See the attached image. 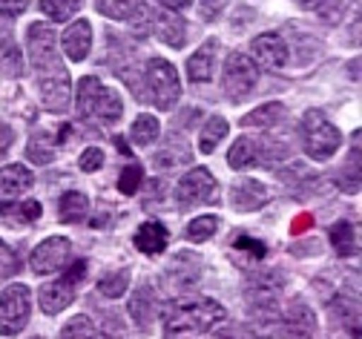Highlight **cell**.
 <instances>
[{
    "label": "cell",
    "mask_w": 362,
    "mask_h": 339,
    "mask_svg": "<svg viewBox=\"0 0 362 339\" xmlns=\"http://www.w3.org/2000/svg\"><path fill=\"white\" fill-rule=\"evenodd\" d=\"M302 147L310 159L328 161L342 147V132L320 110H308L302 118Z\"/></svg>",
    "instance_id": "277c9868"
},
{
    "label": "cell",
    "mask_w": 362,
    "mask_h": 339,
    "mask_svg": "<svg viewBox=\"0 0 362 339\" xmlns=\"http://www.w3.org/2000/svg\"><path fill=\"white\" fill-rule=\"evenodd\" d=\"M259 150H262V147H259L256 138L242 135V138L233 141V147H230V153H228V164H230L233 170H247L250 164L259 161Z\"/></svg>",
    "instance_id": "484cf974"
},
{
    "label": "cell",
    "mask_w": 362,
    "mask_h": 339,
    "mask_svg": "<svg viewBox=\"0 0 362 339\" xmlns=\"http://www.w3.org/2000/svg\"><path fill=\"white\" fill-rule=\"evenodd\" d=\"M69 124L64 127H43L37 132H32L29 144H26V159L32 164H52L58 159V150H61V144L69 138Z\"/></svg>",
    "instance_id": "30bf717a"
},
{
    "label": "cell",
    "mask_w": 362,
    "mask_h": 339,
    "mask_svg": "<svg viewBox=\"0 0 362 339\" xmlns=\"http://www.w3.org/2000/svg\"><path fill=\"white\" fill-rule=\"evenodd\" d=\"M216 339H242L239 333H233V331H224V333H218Z\"/></svg>",
    "instance_id": "c3c4849f"
},
{
    "label": "cell",
    "mask_w": 362,
    "mask_h": 339,
    "mask_svg": "<svg viewBox=\"0 0 362 339\" xmlns=\"http://www.w3.org/2000/svg\"><path fill=\"white\" fill-rule=\"evenodd\" d=\"M158 132H161V127H158V118H153V115H139L129 127V138L139 144V147L153 144L158 138Z\"/></svg>",
    "instance_id": "4dcf8cb0"
},
{
    "label": "cell",
    "mask_w": 362,
    "mask_h": 339,
    "mask_svg": "<svg viewBox=\"0 0 362 339\" xmlns=\"http://www.w3.org/2000/svg\"><path fill=\"white\" fill-rule=\"evenodd\" d=\"M132 241H135V248H139L141 253L156 256V253H161L167 248L170 233H167V227L161 222H144L139 230H135V239Z\"/></svg>",
    "instance_id": "ac0fdd59"
},
{
    "label": "cell",
    "mask_w": 362,
    "mask_h": 339,
    "mask_svg": "<svg viewBox=\"0 0 362 339\" xmlns=\"http://www.w3.org/2000/svg\"><path fill=\"white\" fill-rule=\"evenodd\" d=\"M359 135H354V147H351V156H348V167L339 170V187L345 193H356L359 190Z\"/></svg>",
    "instance_id": "1f68e13d"
},
{
    "label": "cell",
    "mask_w": 362,
    "mask_h": 339,
    "mask_svg": "<svg viewBox=\"0 0 362 339\" xmlns=\"http://www.w3.org/2000/svg\"><path fill=\"white\" fill-rule=\"evenodd\" d=\"M129 314H132V319L139 322L141 328H150V322L156 319L158 305H156V290L150 287V282H144L139 290H135V297L129 302Z\"/></svg>",
    "instance_id": "ffe728a7"
},
{
    "label": "cell",
    "mask_w": 362,
    "mask_h": 339,
    "mask_svg": "<svg viewBox=\"0 0 362 339\" xmlns=\"http://www.w3.org/2000/svg\"><path fill=\"white\" fill-rule=\"evenodd\" d=\"M282 336L285 339H313L316 336V314L305 299H293L282 314Z\"/></svg>",
    "instance_id": "7c38bea8"
},
{
    "label": "cell",
    "mask_w": 362,
    "mask_h": 339,
    "mask_svg": "<svg viewBox=\"0 0 362 339\" xmlns=\"http://www.w3.org/2000/svg\"><path fill=\"white\" fill-rule=\"evenodd\" d=\"M69 253H72V241H69V239H64V236H49L47 241H40V245L32 251L29 265H32V270H35L37 276L55 273V270L66 268Z\"/></svg>",
    "instance_id": "8fae6325"
},
{
    "label": "cell",
    "mask_w": 362,
    "mask_h": 339,
    "mask_svg": "<svg viewBox=\"0 0 362 339\" xmlns=\"http://www.w3.org/2000/svg\"><path fill=\"white\" fill-rule=\"evenodd\" d=\"M216 52H218V40H207L202 50H196L193 58L187 61V78L190 81H210L213 64H216Z\"/></svg>",
    "instance_id": "7402d4cb"
},
{
    "label": "cell",
    "mask_w": 362,
    "mask_h": 339,
    "mask_svg": "<svg viewBox=\"0 0 362 339\" xmlns=\"http://www.w3.org/2000/svg\"><path fill=\"white\" fill-rule=\"evenodd\" d=\"M221 81H224V92H228V98L230 101H242L256 89L259 69L245 52H230L228 61H224V78Z\"/></svg>",
    "instance_id": "9c48e42d"
},
{
    "label": "cell",
    "mask_w": 362,
    "mask_h": 339,
    "mask_svg": "<svg viewBox=\"0 0 362 339\" xmlns=\"http://www.w3.org/2000/svg\"><path fill=\"white\" fill-rule=\"evenodd\" d=\"M78 113L83 121L95 124V127H107L115 124L124 113V104L118 98V92H112L110 86H104L98 78H81L78 81Z\"/></svg>",
    "instance_id": "3957f363"
},
{
    "label": "cell",
    "mask_w": 362,
    "mask_h": 339,
    "mask_svg": "<svg viewBox=\"0 0 362 339\" xmlns=\"http://www.w3.org/2000/svg\"><path fill=\"white\" fill-rule=\"evenodd\" d=\"M95 6L101 15L112 21H147L150 12L144 6V0H95Z\"/></svg>",
    "instance_id": "2e32d148"
},
{
    "label": "cell",
    "mask_w": 362,
    "mask_h": 339,
    "mask_svg": "<svg viewBox=\"0 0 362 339\" xmlns=\"http://www.w3.org/2000/svg\"><path fill=\"white\" fill-rule=\"evenodd\" d=\"M43 213V207L32 199L26 202H9V205H0V219L12 227H23V224H32L37 222V216Z\"/></svg>",
    "instance_id": "603a6c76"
},
{
    "label": "cell",
    "mask_w": 362,
    "mask_h": 339,
    "mask_svg": "<svg viewBox=\"0 0 362 339\" xmlns=\"http://www.w3.org/2000/svg\"><path fill=\"white\" fill-rule=\"evenodd\" d=\"M78 167H81L83 173H95V170H101V167H104V153H101L98 147H89V150H83V153H81Z\"/></svg>",
    "instance_id": "60d3db41"
},
{
    "label": "cell",
    "mask_w": 362,
    "mask_h": 339,
    "mask_svg": "<svg viewBox=\"0 0 362 339\" xmlns=\"http://www.w3.org/2000/svg\"><path fill=\"white\" fill-rule=\"evenodd\" d=\"M32 184H35V178H32V173L26 167H21V164L0 167V205L18 202Z\"/></svg>",
    "instance_id": "5bb4252c"
},
{
    "label": "cell",
    "mask_w": 362,
    "mask_h": 339,
    "mask_svg": "<svg viewBox=\"0 0 362 339\" xmlns=\"http://www.w3.org/2000/svg\"><path fill=\"white\" fill-rule=\"evenodd\" d=\"M305 227H310V216H308V213H305V216H299V219L293 222V227H291V230H293V233H302Z\"/></svg>",
    "instance_id": "7dc6e473"
},
{
    "label": "cell",
    "mask_w": 362,
    "mask_h": 339,
    "mask_svg": "<svg viewBox=\"0 0 362 339\" xmlns=\"http://www.w3.org/2000/svg\"><path fill=\"white\" fill-rule=\"evenodd\" d=\"M331 245H334V251L339 256H354L356 245H359V241H356V227L351 222H337L331 227Z\"/></svg>",
    "instance_id": "f546056e"
},
{
    "label": "cell",
    "mask_w": 362,
    "mask_h": 339,
    "mask_svg": "<svg viewBox=\"0 0 362 339\" xmlns=\"http://www.w3.org/2000/svg\"><path fill=\"white\" fill-rule=\"evenodd\" d=\"M224 319V308L213 299H185V302H173L164 314V331L170 336L175 333H204L213 325Z\"/></svg>",
    "instance_id": "7a4b0ae2"
},
{
    "label": "cell",
    "mask_w": 362,
    "mask_h": 339,
    "mask_svg": "<svg viewBox=\"0 0 362 339\" xmlns=\"http://www.w3.org/2000/svg\"><path fill=\"white\" fill-rule=\"evenodd\" d=\"M89 213V199L83 196V193H64L61 196V205H58V216L61 222H69V224H78L83 222Z\"/></svg>",
    "instance_id": "83f0119b"
},
{
    "label": "cell",
    "mask_w": 362,
    "mask_h": 339,
    "mask_svg": "<svg viewBox=\"0 0 362 339\" xmlns=\"http://www.w3.org/2000/svg\"><path fill=\"white\" fill-rule=\"evenodd\" d=\"M61 43H64V52L69 55V61H83L89 55V46H93V29H89L86 21H75L64 32Z\"/></svg>",
    "instance_id": "e0dca14e"
},
{
    "label": "cell",
    "mask_w": 362,
    "mask_h": 339,
    "mask_svg": "<svg viewBox=\"0 0 362 339\" xmlns=\"http://www.w3.org/2000/svg\"><path fill=\"white\" fill-rule=\"evenodd\" d=\"M233 248H236V251H245V253H250L253 259H262V256L267 253V248L262 245V241H259V239H250V236H239Z\"/></svg>",
    "instance_id": "b9f144b4"
},
{
    "label": "cell",
    "mask_w": 362,
    "mask_h": 339,
    "mask_svg": "<svg viewBox=\"0 0 362 339\" xmlns=\"http://www.w3.org/2000/svg\"><path fill=\"white\" fill-rule=\"evenodd\" d=\"M144 84H147V92H150V101L158 110H173L175 107L178 95H181V84H178V72L173 69V64H167L164 58L147 61Z\"/></svg>",
    "instance_id": "5b68a950"
},
{
    "label": "cell",
    "mask_w": 362,
    "mask_h": 339,
    "mask_svg": "<svg viewBox=\"0 0 362 339\" xmlns=\"http://www.w3.org/2000/svg\"><path fill=\"white\" fill-rule=\"evenodd\" d=\"M32 339H40V336H32Z\"/></svg>",
    "instance_id": "681fc988"
},
{
    "label": "cell",
    "mask_w": 362,
    "mask_h": 339,
    "mask_svg": "<svg viewBox=\"0 0 362 339\" xmlns=\"http://www.w3.org/2000/svg\"><path fill=\"white\" fill-rule=\"evenodd\" d=\"M228 135V121H224L221 115H213L207 118L204 130H202V138H199V150L202 153H213L216 150V144Z\"/></svg>",
    "instance_id": "d6a6232c"
},
{
    "label": "cell",
    "mask_w": 362,
    "mask_h": 339,
    "mask_svg": "<svg viewBox=\"0 0 362 339\" xmlns=\"http://www.w3.org/2000/svg\"><path fill=\"white\" fill-rule=\"evenodd\" d=\"M156 32L167 46H173V50H181V46L187 43V23L181 15H161L156 21Z\"/></svg>",
    "instance_id": "d4e9b609"
},
{
    "label": "cell",
    "mask_w": 362,
    "mask_h": 339,
    "mask_svg": "<svg viewBox=\"0 0 362 339\" xmlns=\"http://www.w3.org/2000/svg\"><path fill=\"white\" fill-rule=\"evenodd\" d=\"M129 287V270L127 268H118L115 273H107L101 282H98V290L110 299H118L124 297V290Z\"/></svg>",
    "instance_id": "8d00e7d4"
},
{
    "label": "cell",
    "mask_w": 362,
    "mask_h": 339,
    "mask_svg": "<svg viewBox=\"0 0 362 339\" xmlns=\"http://www.w3.org/2000/svg\"><path fill=\"white\" fill-rule=\"evenodd\" d=\"M282 118H285V107L274 101V104H262L259 110L247 113L242 118V124L245 127H259V130H274V124H279Z\"/></svg>",
    "instance_id": "f1b7e54d"
},
{
    "label": "cell",
    "mask_w": 362,
    "mask_h": 339,
    "mask_svg": "<svg viewBox=\"0 0 362 339\" xmlns=\"http://www.w3.org/2000/svg\"><path fill=\"white\" fill-rule=\"evenodd\" d=\"M216 230H218V219H216V216H199V219H193V222L187 224L185 236H187L190 241H204V239H210Z\"/></svg>",
    "instance_id": "74e56055"
},
{
    "label": "cell",
    "mask_w": 362,
    "mask_h": 339,
    "mask_svg": "<svg viewBox=\"0 0 362 339\" xmlns=\"http://www.w3.org/2000/svg\"><path fill=\"white\" fill-rule=\"evenodd\" d=\"M9 144H12V130L0 121V156H4L9 150Z\"/></svg>",
    "instance_id": "f6af8a7d"
},
{
    "label": "cell",
    "mask_w": 362,
    "mask_h": 339,
    "mask_svg": "<svg viewBox=\"0 0 362 339\" xmlns=\"http://www.w3.org/2000/svg\"><path fill=\"white\" fill-rule=\"evenodd\" d=\"M32 311V294L26 285H9L0 294V333L15 336L26 328Z\"/></svg>",
    "instance_id": "52a82bcc"
},
{
    "label": "cell",
    "mask_w": 362,
    "mask_h": 339,
    "mask_svg": "<svg viewBox=\"0 0 362 339\" xmlns=\"http://www.w3.org/2000/svg\"><path fill=\"white\" fill-rule=\"evenodd\" d=\"M267 199H270L267 187H264L262 181H256V178H245V181H239V184L230 190V205H233L239 213L259 210V207L267 205Z\"/></svg>",
    "instance_id": "9a60e30c"
},
{
    "label": "cell",
    "mask_w": 362,
    "mask_h": 339,
    "mask_svg": "<svg viewBox=\"0 0 362 339\" xmlns=\"http://www.w3.org/2000/svg\"><path fill=\"white\" fill-rule=\"evenodd\" d=\"M216 202H218V184H216L213 173L204 167L190 170L175 187V205L181 210H190L199 205H216Z\"/></svg>",
    "instance_id": "8992f818"
},
{
    "label": "cell",
    "mask_w": 362,
    "mask_h": 339,
    "mask_svg": "<svg viewBox=\"0 0 362 339\" xmlns=\"http://www.w3.org/2000/svg\"><path fill=\"white\" fill-rule=\"evenodd\" d=\"M29 58L37 75V95L49 110H64L69 104V72L55 50V32L43 23H32L26 32Z\"/></svg>",
    "instance_id": "6da1fadb"
},
{
    "label": "cell",
    "mask_w": 362,
    "mask_h": 339,
    "mask_svg": "<svg viewBox=\"0 0 362 339\" xmlns=\"http://www.w3.org/2000/svg\"><path fill=\"white\" fill-rule=\"evenodd\" d=\"M302 6L316 12L325 23H337L348 6V0H302Z\"/></svg>",
    "instance_id": "836d02e7"
},
{
    "label": "cell",
    "mask_w": 362,
    "mask_h": 339,
    "mask_svg": "<svg viewBox=\"0 0 362 339\" xmlns=\"http://www.w3.org/2000/svg\"><path fill=\"white\" fill-rule=\"evenodd\" d=\"M83 270H86V262H75L61 279H55V282L40 287L37 302H40L43 314H61L66 305L75 302V287L83 279Z\"/></svg>",
    "instance_id": "ba28073f"
},
{
    "label": "cell",
    "mask_w": 362,
    "mask_h": 339,
    "mask_svg": "<svg viewBox=\"0 0 362 339\" xmlns=\"http://www.w3.org/2000/svg\"><path fill=\"white\" fill-rule=\"evenodd\" d=\"M190 159H193V153L187 147V141L185 138H173V141H167L164 147L153 156V164L158 170H175L181 164H190Z\"/></svg>",
    "instance_id": "44dd1931"
},
{
    "label": "cell",
    "mask_w": 362,
    "mask_h": 339,
    "mask_svg": "<svg viewBox=\"0 0 362 339\" xmlns=\"http://www.w3.org/2000/svg\"><path fill=\"white\" fill-rule=\"evenodd\" d=\"M158 4H161V6H167L170 12H181V9H187V6L193 4V0H158Z\"/></svg>",
    "instance_id": "bcb514c9"
},
{
    "label": "cell",
    "mask_w": 362,
    "mask_h": 339,
    "mask_svg": "<svg viewBox=\"0 0 362 339\" xmlns=\"http://www.w3.org/2000/svg\"><path fill=\"white\" fill-rule=\"evenodd\" d=\"M331 322H334V328L342 325V336L359 339V305H356V299L339 297L337 305L331 308Z\"/></svg>",
    "instance_id": "d6986e66"
},
{
    "label": "cell",
    "mask_w": 362,
    "mask_h": 339,
    "mask_svg": "<svg viewBox=\"0 0 362 339\" xmlns=\"http://www.w3.org/2000/svg\"><path fill=\"white\" fill-rule=\"evenodd\" d=\"M0 67L6 72H21V50L12 35V23L4 15H0Z\"/></svg>",
    "instance_id": "cb8c5ba5"
},
{
    "label": "cell",
    "mask_w": 362,
    "mask_h": 339,
    "mask_svg": "<svg viewBox=\"0 0 362 339\" xmlns=\"http://www.w3.org/2000/svg\"><path fill=\"white\" fill-rule=\"evenodd\" d=\"M61 339H98V328L89 316L78 314L66 322V328L61 331Z\"/></svg>",
    "instance_id": "e575fe53"
},
{
    "label": "cell",
    "mask_w": 362,
    "mask_h": 339,
    "mask_svg": "<svg viewBox=\"0 0 362 339\" xmlns=\"http://www.w3.org/2000/svg\"><path fill=\"white\" fill-rule=\"evenodd\" d=\"M190 262H193V253H178V256L170 262V282H173L178 290H187V287L196 285L199 276H202V265L187 270Z\"/></svg>",
    "instance_id": "4316f807"
},
{
    "label": "cell",
    "mask_w": 362,
    "mask_h": 339,
    "mask_svg": "<svg viewBox=\"0 0 362 339\" xmlns=\"http://www.w3.org/2000/svg\"><path fill=\"white\" fill-rule=\"evenodd\" d=\"M224 6V0H204L202 4V18H207V21H213L216 18V12Z\"/></svg>",
    "instance_id": "ee69618b"
},
{
    "label": "cell",
    "mask_w": 362,
    "mask_h": 339,
    "mask_svg": "<svg viewBox=\"0 0 362 339\" xmlns=\"http://www.w3.org/2000/svg\"><path fill=\"white\" fill-rule=\"evenodd\" d=\"M29 6V0H0V12H4V15H21L23 9Z\"/></svg>",
    "instance_id": "7bdbcfd3"
},
{
    "label": "cell",
    "mask_w": 362,
    "mask_h": 339,
    "mask_svg": "<svg viewBox=\"0 0 362 339\" xmlns=\"http://www.w3.org/2000/svg\"><path fill=\"white\" fill-rule=\"evenodd\" d=\"M83 0H40V12L49 21H66L81 9Z\"/></svg>",
    "instance_id": "d590c367"
},
{
    "label": "cell",
    "mask_w": 362,
    "mask_h": 339,
    "mask_svg": "<svg viewBox=\"0 0 362 339\" xmlns=\"http://www.w3.org/2000/svg\"><path fill=\"white\" fill-rule=\"evenodd\" d=\"M141 176H144V170H141L139 161L127 164V167L121 170V176H118V190L124 193V196H132V193L141 187Z\"/></svg>",
    "instance_id": "f35d334b"
},
{
    "label": "cell",
    "mask_w": 362,
    "mask_h": 339,
    "mask_svg": "<svg viewBox=\"0 0 362 339\" xmlns=\"http://www.w3.org/2000/svg\"><path fill=\"white\" fill-rule=\"evenodd\" d=\"M250 55H253L256 64L264 67V69H282V67L288 64V43H285L276 32H264V35L253 38Z\"/></svg>",
    "instance_id": "4fadbf2b"
},
{
    "label": "cell",
    "mask_w": 362,
    "mask_h": 339,
    "mask_svg": "<svg viewBox=\"0 0 362 339\" xmlns=\"http://www.w3.org/2000/svg\"><path fill=\"white\" fill-rule=\"evenodd\" d=\"M18 268H21V262H18L15 251H12L9 245H4V241H0V279L15 276V273H18Z\"/></svg>",
    "instance_id": "ab89813d"
}]
</instances>
